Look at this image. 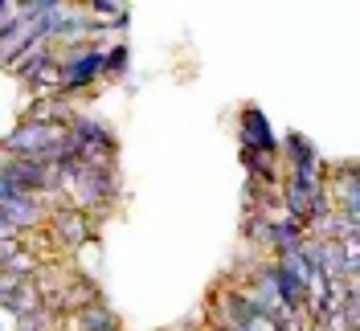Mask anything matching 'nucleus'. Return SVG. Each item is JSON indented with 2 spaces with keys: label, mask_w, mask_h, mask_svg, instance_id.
<instances>
[{
  "label": "nucleus",
  "mask_w": 360,
  "mask_h": 331,
  "mask_svg": "<svg viewBox=\"0 0 360 331\" xmlns=\"http://www.w3.org/2000/svg\"><path fill=\"white\" fill-rule=\"evenodd\" d=\"M70 135L66 123H41V119H21L13 131L0 139V152L8 155H45L53 143H62Z\"/></svg>",
  "instance_id": "nucleus-1"
},
{
  "label": "nucleus",
  "mask_w": 360,
  "mask_h": 331,
  "mask_svg": "<svg viewBox=\"0 0 360 331\" xmlns=\"http://www.w3.org/2000/svg\"><path fill=\"white\" fill-rule=\"evenodd\" d=\"M45 229H49V242L58 245V249H66V254H78L86 242H94V221H90V213L78 209V205H58V209H49Z\"/></svg>",
  "instance_id": "nucleus-2"
},
{
  "label": "nucleus",
  "mask_w": 360,
  "mask_h": 331,
  "mask_svg": "<svg viewBox=\"0 0 360 331\" xmlns=\"http://www.w3.org/2000/svg\"><path fill=\"white\" fill-rule=\"evenodd\" d=\"M111 327H119V319H115V311L103 299L62 315V331H111Z\"/></svg>",
  "instance_id": "nucleus-3"
},
{
  "label": "nucleus",
  "mask_w": 360,
  "mask_h": 331,
  "mask_svg": "<svg viewBox=\"0 0 360 331\" xmlns=\"http://www.w3.org/2000/svg\"><path fill=\"white\" fill-rule=\"evenodd\" d=\"M49 62H58V45L45 41V37H33V41L25 45L13 62H8V70H13V74L25 82V78H33L41 66H49Z\"/></svg>",
  "instance_id": "nucleus-4"
},
{
  "label": "nucleus",
  "mask_w": 360,
  "mask_h": 331,
  "mask_svg": "<svg viewBox=\"0 0 360 331\" xmlns=\"http://www.w3.org/2000/svg\"><path fill=\"white\" fill-rule=\"evenodd\" d=\"M33 37H37V17H21V13H17L13 25L0 33V70L8 66V62H13V58H17Z\"/></svg>",
  "instance_id": "nucleus-5"
},
{
  "label": "nucleus",
  "mask_w": 360,
  "mask_h": 331,
  "mask_svg": "<svg viewBox=\"0 0 360 331\" xmlns=\"http://www.w3.org/2000/svg\"><path fill=\"white\" fill-rule=\"evenodd\" d=\"M238 123H242V143H246V148H262V152H274V148H278V139H274V131H270L266 115H262L258 107H242Z\"/></svg>",
  "instance_id": "nucleus-6"
},
{
  "label": "nucleus",
  "mask_w": 360,
  "mask_h": 331,
  "mask_svg": "<svg viewBox=\"0 0 360 331\" xmlns=\"http://www.w3.org/2000/svg\"><path fill=\"white\" fill-rule=\"evenodd\" d=\"M0 307L13 311L17 319H21V315H33V311L41 307V290H37V283H33V278H21L17 287H13L8 294H4V299H0Z\"/></svg>",
  "instance_id": "nucleus-7"
},
{
  "label": "nucleus",
  "mask_w": 360,
  "mask_h": 331,
  "mask_svg": "<svg viewBox=\"0 0 360 331\" xmlns=\"http://www.w3.org/2000/svg\"><path fill=\"white\" fill-rule=\"evenodd\" d=\"M25 86L33 90V98H53V94H62V66H58V62L41 66L33 78H25Z\"/></svg>",
  "instance_id": "nucleus-8"
},
{
  "label": "nucleus",
  "mask_w": 360,
  "mask_h": 331,
  "mask_svg": "<svg viewBox=\"0 0 360 331\" xmlns=\"http://www.w3.org/2000/svg\"><path fill=\"white\" fill-rule=\"evenodd\" d=\"M242 233H246V242L266 245V249H270V238H274V217L262 213V209H250L246 221H242Z\"/></svg>",
  "instance_id": "nucleus-9"
},
{
  "label": "nucleus",
  "mask_w": 360,
  "mask_h": 331,
  "mask_svg": "<svg viewBox=\"0 0 360 331\" xmlns=\"http://www.w3.org/2000/svg\"><path fill=\"white\" fill-rule=\"evenodd\" d=\"M127 70V45H111L107 49V70H103V78H119Z\"/></svg>",
  "instance_id": "nucleus-10"
},
{
  "label": "nucleus",
  "mask_w": 360,
  "mask_h": 331,
  "mask_svg": "<svg viewBox=\"0 0 360 331\" xmlns=\"http://www.w3.org/2000/svg\"><path fill=\"white\" fill-rule=\"evenodd\" d=\"M66 0H17V13L21 17H41V13H53V8H62Z\"/></svg>",
  "instance_id": "nucleus-11"
},
{
  "label": "nucleus",
  "mask_w": 360,
  "mask_h": 331,
  "mask_svg": "<svg viewBox=\"0 0 360 331\" xmlns=\"http://www.w3.org/2000/svg\"><path fill=\"white\" fill-rule=\"evenodd\" d=\"M90 8H94V13H103V17H115V13H119V4H115V0H86Z\"/></svg>",
  "instance_id": "nucleus-12"
},
{
  "label": "nucleus",
  "mask_w": 360,
  "mask_h": 331,
  "mask_svg": "<svg viewBox=\"0 0 360 331\" xmlns=\"http://www.w3.org/2000/svg\"><path fill=\"white\" fill-rule=\"evenodd\" d=\"M17 233H21V229H17L13 221H8L4 213H0V242H4V238H17Z\"/></svg>",
  "instance_id": "nucleus-13"
},
{
  "label": "nucleus",
  "mask_w": 360,
  "mask_h": 331,
  "mask_svg": "<svg viewBox=\"0 0 360 331\" xmlns=\"http://www.w3.org/2000/svg\"><path fill=\"white\" fill-rule=\"evenodd\" d=\"M13 17H17V13H13ZM13 17H8V21H0V33H4V29H8V25H13Z\"/></svg>",
  "instance_id": "nucleus-14"
}]
</instances>
